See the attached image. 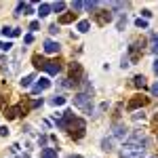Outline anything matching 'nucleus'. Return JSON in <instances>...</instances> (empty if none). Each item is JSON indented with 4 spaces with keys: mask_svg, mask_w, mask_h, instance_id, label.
<instances>
[{
    "mask_svg": "<svg viewBox=\"0 0 158 158\" xmlns=\"http://www.w3.org/2000/svg\"><path fill=\"white\" fill-rule=\"evenodd\" d=\"M152 95H154V97H158V82H154V85H152Z\"/></svg>",
    "mask_w": 158,
    "mask_h": 158,
    "instance_id": "nucleus-27",
    "label": "nucleus"
},
{
    "mask_svg": "<svg viewBox=\"0 0 158 158\" xmlns=\"http://www.w3.org/2000/svg\"><path fill=\"white\" fill-rule=\"evenodd\" d=\"M34 82V74H30V76H25L23 80H21V86H30Z\"/></svg>",
    "mask_w": 158,
    "mask_h": 158,
    "instance_id": "nucleus-19",
    "label": "nucleus"
},
{
    "mask_svg": "<svg viewBox=\"0 0 158 158\" xmlns=\"http://www.w3.org/2000/svg\"><path fill=\"white\" fill-rule=\"evenodd\" d=\"M51 103H53V106H63V103H65V97L57 95V97H53V99H51Z\"/></svg>",
    "mask_w": 158,
    "mask_h": 158,
    "instance_id": "nucleus-17",
    "label": "nucleus"
},
{
    "mask_svg": "<svg viewBox=\"0 0 158 158\" xmlns=\"http://www.w3.org/2000/svg\"><path fill=\"white\" fill-rule=\"evenodd\" d=\"M82 6H85V2H72V9H74V11H80Z\"/></svg>",
    "mask_w": 158,
    "mask_h": 158,
    "instance_id": "nucleus-24",
    "label": "nucleus"
},
{
    "mask_svg": "<svg viewBox=\"0 0 158 158\" xmlns=\"http://www.w3.org/2000/svg\"><path fill=\"white\" fill-rule=\"evenodd\" d=\"M30 13H32V4H27V2H19L15 9V15H30Z\"/></svg>",
    "mask_w": 158,
    "mask_h": 158,
    "instance_id": "nucleus-5",
    "label": "nucleus"
},
{
    "mask_svg": "<svg viewBox=\"0 0 158 158\" xmlns=\"http://www.w3.org/2000/svg\"><path fill=\"white\" fill-rule=\"evenodd\" d=\"M154 72H156V74H158V59H156V61H154Z\"/></svg>",
    "mask_w": 158,
    "mask_h": 158,
    "instance_id": "nucleus-34",
    "label": "nucleus"
},
{
    "mask_svg": "<svg viewBox=\"0 0 158 158\" xmlns=\"http://www.w3.org/2000/svg\"><path fill=\"white\" fill-rule=\"evenodd\" d=\"M152 158H158V156H152Z\"/></svg>",
    "mask_w": 158,
    "mask_h": 158,
    "instance_id": "nucleus-38",
    "label": "nucleus"
},
{
    "mask_svg": "<svg viewBox=\"0 0 158 158\" xmlns=\"http://www.w3.org/2000/svg\"><path fill=\"white\" fill-rule=\"evenodd\" d=\"M143 143H146L143 135L135 133L131 137V141L120 150V158H146V148H143Z\"/></svg>",
    "mask_w": 158,
    "mask_h": 158,
    "instance_id": "nucleus-1",
    "label": "nucleus"
},
{
    "mask_svg": "<svg viewBox=\"0 0 158 158\" xmlns=\"http://www.w3.org/2000/svg\"><path fill=\"white\" fill-rule=\"evenodd\" d=\"M23 42H25V44H32V42H34V36H32V34H27V36L23 38Z\"/></svg>",
    "mask_w": 158,
    "mask_h": 158,
    "instance_id": "nucleus-25",
    "label": "nucleus"
},
{
    "mask_svg": "<svg viewBox=\"0 0 158 158\" xmlns=\"http://www.w3.org/2000/svg\"><path fill=\"white\" fill-rule=\"evenodd\" d=\"M51 9H53L51 4H47V2H42V4L38 6V15H40V17H47V15L51 13Z\"/></svg>",
    "mask_w": 158,
    "mask_h": 158,
    "instance_id": "nucleus-12",
    "label": "nucleus"
},
{
    "mask_svg": "<svg viewBox=\"0 0 158 158\" xmlns=\"http://www.w3.org/2000/svg\"><path fill=\"white\" fill-rule=\"evenodd\" d=\"M63 9H65V2H55V4H53V11L55 13H61Z\"/></svg>",
    "mask_w": 158,
    "mask_h": 158,
    "instance_id": "nucleus-20",
    "label": "nucleus"
},
{
    "mask_svg": "<svg viewBox=\"0 0 158 158\" xmlns=\"http://www.w3.org/2000/svg\"><path fill=\"white\" fill-rule=\"evenodd\" d=\"M101 150L103 152H114V137H106L101 141Z\"/></svg>",
    "mask_w": 158,
    "mask_h": 158,
    "instance_id": "nucleus-9",
    "label": "nucleus"
},
{
    "mask_svg": "<svg viewBox=\"0 0 158 158\" xmlns=\"http://www.w3.org/2000/svg\"><path fill=\"white\" fill-rule=\"evenodd\" d=\"M40 158H57V150H55V148H44L42 154H40Z\"/></svg>",
    "mask_w": 158,
    "mask_h": 158,
    "instance_id": "nucleus-11",
    "label": "nucleus"
},
{
    "mask_svg": "<svg viewBox=\"0 0 158 158\" xmlns=\"http://www.w3.org/2000/svg\"><path fill=\"white\" fill-rule=\"evenodd\" d=\"M135 86L143 89V86H146V78H143V76H135Z\"/></svg>",
    "mask_w": 158,
    "mask_h": 158,
    "instance_id": "nucleus-18",
    "label": "nucleus"
},
{
    "mask_svg": "<svg viewBox=\"0 0 158 158\" xmlns=\"http://www.w3.org/2000/svg\"><path fill=\"white\" fill-rule=\"evenodd\" d=\"M74 106L80 108L85 114H93V97H91V93H78L74 97Z\"/></svg>",
    "mask_w": 158,
    "mask_h": 158,
    "instance_id": "nucleus-2",
    "label": "nucleus"
},
{
    "mask_svg": "<svg viewBox=\"0 0 158 158\" xmlns=\"http://www.w3.org/2000/svg\"><path fill=\"white\" fill-rule=\"evenodd\" d=\"M38 106H42V99H34L32 101V108H38Z\"/></svg>",
    "mask_w": 158,
    "mask_h": 158,
    "instance_id": "nucleus-30",
    "label": "nucleus"
},
{
    "mask_svg": "<svg viewBox=\"0 0 158 158\" xmlns=\"http://www.w3.org/2000/svg\"><path fill=\"white\" fill-rule=\"evenodd\" d=\"M112 135H114V139H124V137H127V127H124V124H114Z\"/></svg>",
    "mask_w": 158,
    "mask_h": 158,
    "instance_id": "nucleus-4",
    "label": "nucleus"
},
{
    "mask_svg": "<svg viewBox=\"0 0 158 158\" xmlns=\"http://www.w3.org/2000/svg\"><path fill=\"white\" fill-rule=\"evenodd\" d=\"M99 2H85V9H89V11H97Z\"/></svg>",
    "mask_w": 158,
    "mask_h": 158,
    "instance_id": "nucleus-22",
    "label": "nucleus"
},
{
    "mask_svg": "<svg viewBox=\"0 0 158 158\" xmlns=\"http://www.w3.org/2000/svg\"><path fill=\"white\" fill-rule=\"evenodd\" d=\"M34 65L36 68H42L47 74H59V70H61V65L59 63H55V61H44L42 57H34Z\"/></svg>",
    "mask_w": 158,
    "mask_h": 158,
    "instance_id": "nucleus-3",
    "label": "nucleus"
},
{
    "mask_svg": "<svg viewBox=\"0 0 158 158\" xmlns=\"http://www.w3.org/2000/svg\"><path fill=\"white\" fill-rule=\"evenodd\" d=\"M13 42H0V51H11Z\"/></svg>",
    "mask_w": 158,
    "mask_h": 158,
    "instance_id": "nucleus-23",
    "label": "nucleus"
},
{
    "mask_svg": "<svg viewBox=\"0 0 158 158\" xmlns=\"http://www.w3.org/2000/svg\"><path fill=\"white\" fill-rule=\"evenodd\" d=\"M154 40H156V44H158V34H154Z\"/></svg>",
    "mask_w": 158,
    "mask_h": 158,
    "instance_id": "nucleus-35",
    "label": "nucleus"
},
{
    "mask_svg": "<svg viewBox=\"0 0 158 158\" xmlns=\"http://www.w3.org/2000/svg\"><path fill=\"white\" fill-rule=\"evenodd\" d=\"M146 103H148V99L143 95H135V99H131V103H129V110H135L139 106H146Z\"/></svg>",
    "mask_w": 158,
    "mask_h": 158,
    "instance_id": "nucleus-6",
    "label": "nucleus"
},
{
    "mask_svg": "<svg viewBox=\"0 0 158 158\" xmlns=\"http://www.w3.org/2000/svg\"><path fill=\"white\" fill-rule=\"evenodd\" d=\"M38 27H40V23H38V21H32V23H30V30H32V32H36Z\"/></svg>",
    "mask_w": 158,
    "mask_h": 158,
    "instance_id": "nucleus-26",
    "label": "nucleus"
},
{
    "mask_svg": "<svg viewBox=\"0 0 158 158\" xmlns=\"http://www.w3.org/2000/svg\"><path fill=\"white\" fill-rule=\"evenodd\" d=\"M70 158H82V156H78V154H76V156H70Z\"/></svg>",
    "mask_w": 158,
    "mask_h": 158,
    "instance_id": "nucleus-37",
    "label": "nucleus"
},
{
    "mask_svg": "<svg viewBox=\"0 0 158 158\" xmlns=\"http://www.w3.org/2000/svg\"><path fill=\"white\" fill-rule=\"evenodd\" d=\"M89 27H91L89 21H80V23H78V32H82V34H85V32H89Z\"/></svg>",
    "mask_w": 158,
    "mask_h": 158,
    "instance_id": "nucleus-16",
    "label": "nucleus"
},
{
    "mask_svg": "<svg viewBox=\"0 0 158 158\" xmlns=\"http://www.w3.org/2000/svg\"><path fill=\"white\" fill-rule=\"evenodd\" d=\"M135 120H139V118H143V112H137V114H133Z\"/></svg>",
    "mask_w": 158,
    "mask_h": 158,
    "instance_id": "nucleus-32",
    "label": "nucleus"
},
{
    "mask_svg": "<svg viewBox=\"0 0 158 158\" xmlns=\"http://www.w3.org/2000/svg\"><path fill=\"white\" fill-rule=\"evenodd\" d=\"M2 34H4V36H19V34H21V32H19V27H2Z\"/></svg>",
    "mask_w": 158,
    "mask_h": 158,
    "instance_id": "nucleus-13",
    "label": "nucleus"
},
{
    "mask_svg": "<svg viewBox=\"0 0 158 158\" xmlns=\"http://www.w3.org/2000/svg\"><path fill=\"white\" fill-rule=\"evenodd\" d=\"M9 135V129L6 127H0V137H6Z\"/></svg>",
    "mask_w": 158,
    "mask_h": 158,
    "instance_id": "nucleus-28",
    "label": "nucleus"
},
{
    "mask_svg": "<svg viewBox=\"0 0 158 158\" xmlns=\"http://www.w3.org/2000/svg\"><path fill=\"white\" fill-rule=\"evenodd\" d=\"M135 25H137V27H141V30H146V27H148V21L139 17V19H135Z\"/></svg>",
    "mask_w": 158,
    "mask_h": 158,
    "instance_id": "nucleus-21",
    "label": "nucleus"
},
{
    "mask_svg": "<svg viewBox=\"0 0 158 158\" xmlns=\"http://www.w3.org/2000/svg\"><path fill=\"white\" fill-rule=\"evenodd\" d=\"M49 32H51V34H57V32H59V27H57V25H51Z\"/></svg>",
    "mask_w": 158,
    "mask_h": 158,
    "instance_id": "nucleus-31",
    "label": "nucleus"
},
{
    "mask_svg": "<svg viewBox=\"0 0 158 158\" xmlns=\"http://www.w3.org/2000/svg\"><path fill=\"white\" fill-rule=\"evenodd\" d=\"M51 86V80H47V78H40L36 85H34V93H40V91H44V89H49Z\"/></svg>",
    "mask_w": 158,
    "mask_h": 158,
    "instance_id": "nucleus-8",
    "label": "nucleus"
},
{
    "mask_svg": "<svg viewBox=\"0 0 158 158\" xmlns=\"http://www.w3.org/2000/svg\"><path fill=\"white\" fill-rule=\"evenodd\" d=\"M97 19H99V23H101V25L108 23V21H112V13H110V11H101L97 15Z\"/></svg>",
    "mask_w": 158,
    "mask_h": 158,
    "instance_id": "nucleus-10",
    "label": "nucleus"
},
{
    "mask_svg": "<svg viewBox=\"0 0 158 158\" xmlns=\"http://www.w3.org/2000/svg\"><path fill=\"white\" fill-rule=\"evenodd\" d=\"M152 53H154V55H158V44H154V47H152Z\"/></svg>",
    "mask_w": 158,
    "mask_h": 158,
    "instance_id": "nucleus-33",
    "label": "nucleus"
},
{
    "mask_svg": "<svg viewBox=\"0 0 158 158\" xmlns=\"http://www.w3.org/2000/svg\"><path fill=\"white\" fill-rule=\"evenodd\" d=\"M44 53H51V55H53V53H59V44H57L55 40H47V42H44Z\"/></svg>",
    "mask_w": 158,
    "mask_h": 158,
    "instance_id": "nucleus-7",
    "label": "nucleus"
},
{
    "mask_svg": "<svg viewBox=\"0 0 158 158\" xmlns=\"http://www.w3.org/2000/svg\"><path fill=\"white\" fill-rule=\"evenodd\" d=\"M141 15H143V19H148V17H152V11H148V9H143V11H141Z\"/></svg>",
    "mask_w": 158,
    "mask_h": 158,
    "instance_id": "nucleus-29",
    "label": "nucleus"
},
{
    "mask_svg": "<svg viewBox=\"0 0 158 158\" xmlns=\"http://www.w3.org/2000/svg\"><path fill=\"white\" fill-rule=\"evenodd\" d=\"M17 114H19V108H9V110H6V118H9V120L15 118Z\"/></svg>",
    "mask_w": 158,
    "mask_h": 158,
    "instance_id": "nucleus-15",
    "label": "nucleus"
},
{
    "mask_svg": "<svg viewBox=\"0 0 158 158\" xmlns=\"http://www.w3.org/2000/svg\"><path fill=\"white\" fill-rule=\"evenodd\" d=\"M74 15H76V13H65V15H61V17H59V23H72V21H74Z\"/></svg>",
    "mask_w": 158,
    "mask_h": 158,
    "instance_id": "nucleus-14",
    "label": "nucleus"
},
{
    "mask_svg": "<svg viewBox=\"0 0 158 158\" xmlns=\"http://www.w3.org/2000/svg\"><path fill=\"white\" fill-rule=\"evenodd\" d=\"M17 158H30V156H27V154H23V156H17Z\"/></svg>",
    "mask_w": 158,
    "mask_h": 158,
    "instance_id": "nucleus-36",
    "label": "nucleus"
}]
</instances>
